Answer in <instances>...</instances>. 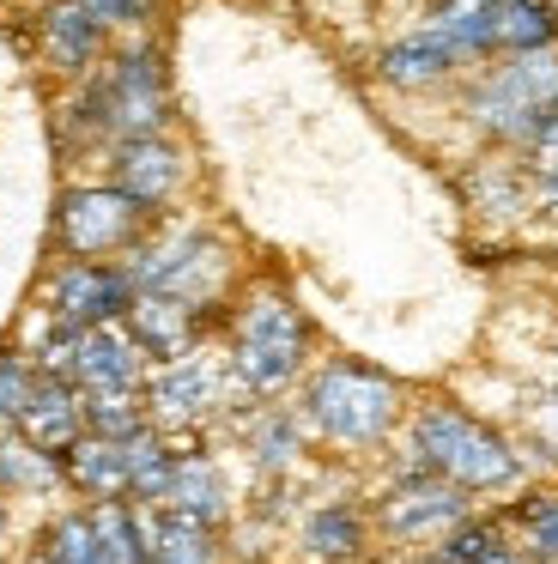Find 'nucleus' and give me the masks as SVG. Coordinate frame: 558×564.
<instances>
[{
    "label": "nucleus",
    "instance_id": "nucleus-13",
    "mask_svg": "<svg viewBox=\"0 0 558 564\" xmlns=\"http://www.w3.org/2000/svg\"><path fill=\"white\" fill-rule=\"evenodd\" d=\"M109 188H121L128 200H140L146 213L164 207V200L182 188V152L170 147L164 134H152V140H121L116 159H109Z\"/></svg>",
    "mask_w": 558,
    "mask_h": 564
},
{
    "label": "nucleus",
    "instance_id": "nucleus-26",
    "mask_svg": "<svg viewBox=\"0 0 558 564\" xmlns=\"http://www.w3.org/2000/svg\"><path fill=\"white\" fill-rule=\"evenodd\" d=\"M473 195H480V213L516 219V213L528 207V171H522V164H485V171L473 176Z\"/></svg>",
    "mask_w": 558,
    "mask_h": 564
},
{
    "label": "nucleus",
    "instance_id": "nucleus-10",
    "mask_svg": "<svg viewBox=\"0 0 558 564\" xmlns=\"http://www.w3.org/2000/svg\"><path fill=\"white\" fill-rule=\"evenodd\" d=\"M218 394H225V370L213 358L189 352L176 365H158V377L146 382V419H158V425H194V419H206L218 406Z\"/></svg>",
    "mask_w": 558,
    "mask_h": 564
},
{
    "label": "nucleus",
    "instance_id": "nucleus-16",
    "mask_svg": "<svg viewBox=\"0 0 558 564\" xmlns=\"http://www.w3.org/2000/svg\"><path fill=\"white\" fill-rule=\"evenodd\" d=\"M61 479L92 503H121L128 498V455H121L116 437H92V431H85V437L61 455Z\"/></svg>",
    "mask_w": 558,
    "mask_h": 564
},
{
    "label": "nucleus",
    "instance_id": "nucleus-29",
    "mask_svg": "<svg viewBox=\"0 0 558 564\" xmlns=\"http://www.w3.org/2000/svg\"><path fill=\"white\" fill-rule=\"evenodd\" d=\"M249 449L261 467H286L291 455H298V425H291V413H261L249 431Z\"/></svg>",
    "mask_w": 558,
    "mask_h": 564
},
{
    "label": "nucleus",
    "instance_id": "nucleus-36",
    "mask_svg": "<svg viewBox=\"0 0 558 564\" xmlns=\"http://www.w3.org/2000/svg\"><path fill=\"white\" fill-rule=\"evenodd\" d=\"M24 564H55V558H49V552H43V546H36V552H31V558H24Z\"/></svg>",
    "mask_w": 558,
    "mask_h": 564
},
{
    "label": "nucleus",
    "instance_id": "nucleus-32",
    "mask_svg": "<svg viewBox=\"0 0 558 564\" xmlns=\"http://www.w3.org/2000/svg\"><path fill=\"white\" fill-rule=\"evenodd\" d=\"M85 13L97 19V25H133V19H140V0H79Z\"/></svg>",
    "mask_w": 558,
    "mask_h": 564
},
{
    "label": "nucleus",
    "instance_id": "nucleus-5",
    "mask_svg": "<svg viewBox=\"0 0 558 564\" xmlns=\"http://www.w3.org/2000/svg\"><path fill=\"white\" fill-rule=\"evenodd\" d=\"M310 358V322L286 292H255L230 328V382L243 394H279Z\"/></svg>",
    "mask_w": 558,
    "mask_h": 564
},
{
    "label": "nucleus",
    "instance_id": "nucleus-12",
    "mask_svg": "<svg viewBox=\"0 0 558 564\" xmlns=\"http://www.w3.org/2000/svg\"><path fill=\"white\" fill-rule=\"evenodd\" d=\"M121 328L133 334V346H140L152 365H176V358H189L194 340H201V310L176 304V297H158V292H133Z\"/></svg>",
    "mask_w": 558,
    "mask_h": 564
},
{
    "label": "nucleus",
    "instance_id": "nucleus-2",
    "mask_svg": "<svg viewBox=\"0 0 558 564\" xmlns=\"http://www.w3.org/2000/svg\"><path fill=\"white\" fill-rule=\"evenodd\" d=\"M73 122H79V134L116 140V147H121V140L164 134V122H170V86H164V62H158V50H146V43H140V50L116 55V62H109L104 74L79 91Z\"/></svg>",
    "mask_w": 558,
    "mask_h": 564
},
{
    "label": "nucleus",
    "instance_id": "nucleus-11",
    "mask_svg": "<svg viewBox=\"0 0 558 564\" xmlns=\"http://www.w3.org/2000/svg\"><path fill=\"white\" fill-rule=\"evenodd\" d=\"M146 365H152V358L133 346V334L121 328V322L73 334V389H79V394H97V389H146Z\"/></svg>",
    "mask_w": 558,
    "mask_h": 564
},
{
    "label": "nucleus",
    "instance_id": "nucleus-6",
    "mask_svg": "<svg viewBox=\"0 0 558 564\" xmlns=\"http://www.w3.org/2000/svg\"><path fill=\"white\" fill-rule=\"evenodd\" d=\"M128 280L133 292H158V297H176L189 310H206L213 292L225 285V243L213 231H170V237H152L140 243L128 261Z\"/></svg>",
    "mask_w": 558,
    "mask_h": 564
},
{
    "label": "nucleus",
    "instance_id": "nucleus-30",
    "mask_svg": "<svg viewBox=\"0 0 558 564\" xmlns=\"http://www.w3.org/2000/svg\"><path fill=\"white\" fill-rule=\"evenodd\" d=\"M522 528H528V552L552 564L558 558V498H528L522 503Z\"/></svg>",
    "mask_w": 558,
    "mask_h": 564
},
{
    "label": "nucleus",
    "instance_id": "nucleus-19",
    "mask_svg": "<svg viewBox=\"0 0 558 564\" xmlns=\"http://www.w3.org/2000/svg\"><path fill=\"white\" fill-rule=\"evenodd\" d=\"M558 7L552 0H492V55H534L552 50Z\"/></svg>",
    "mask_w": 558,
    "mask_h": 564
},
{
    "label": "nucleus",
    "instance_id": "nucleus-33",
    "mask_svg": "<svg viewBox=\"0 0 558 564\" xmlns=\"http://www.w3.org/2000/svg\"><path fill=\"white\" fill-rule=\"evenodd\" d=\"M534 195H540V207H546V213H552V219H558V171L546 176V183H534Z\"/></svg>",
    "mask_w": 558,
    "mask_h": 564
},
{
    "label": "nucleus",
    "instance_id": "nucleus-17",
    "mask_svg": "<svg viewBox=\"0 0 558 564\" xmlns=\"http://www.w3.org/2000/svg\"><path fill=\"white\" fill-rule=\"evenodd\" d=\"M158 510H176V516H194V522L218 528L230 516V486L225 474L213 467V455H176V474H170V491Z\"/></svg>",
    "mask_w": 558,
    "mask_h": 564
},
{
    "label": "nucleus",
    "instance_id": "nucleus-34",
    "mask_svg": "<svg viewBox=\"0 0 558 564\" xmlns=\"http://www.w3.org/2000/svg\"><path fill=\"white\" fill-rule=\"evenodd\" d=\"M540 425H546V443H552V449H558V394H552V401H546Z\"/></svg>",
    "mask_w": 558,
    "mask_h": 564
},
{
    "label": "nucleus",
    "instance_id": "nucleus-14",
    "mask_svg": "<svg viewBox=\"0 0 558 564\" xmlns=\"http://www.w3.org/2000/svg\"><path fill=\"white\" fill-rule=\"evenodd\" d=\"M24 443H36L43 455H67L73 443L85 437V394L73 389V382H55V377H36V394H31V406H24V419L19 425Z\"/></svg>",
    "mask_w": 558,
    "mask_h": 564
},
{
    "label": "nucleus",
    "instance_id": "nucleus-35",
    "mask_svg": "<svg viewBox=\"0 0 558 564\" xmlns=\"http://www.w3.org/2000/svg\"><path fill=\"white\" fill-rule=\"evenodd\" d=\"M480 564H522V552H516V546H509V540H504V546H497V552H485Z\"/></svg>",
    "mask_w": 558,
    "mask_h": 564
},
{
    "label": "nucleus",
    "instance_id": "nucleus-21",
    "mask_svg": "<svg viewBox=\"0 0 558 564\" xmlns=\"http://www.w3.org/2000/svg\"><path fill=\"white\" fill-rule=\"evenodd\" d=\"M425 31H431L455 62L492 55V0H437Z\"/></svg>",
    "mask_w": 558,
    "mask_h": 564
},
{
    "label": "nucleus",
    "instance_id": "nucleus-24",
    "mask_svg": "<svg viewBox=\"0 0 558 564\" xmlns=\"http://www.w3.org/2000/svg\"><path fill=\"white\" fill-rule=\"evenodd\" d=\"M140 425H152L146 419V389H97L85 394V431L92 437H133Z\"/></svg>",
    "mask_w": 558,
    "mask_h": 564
},
{
    "label": "nucleus",
    "instance_id": "nucleus-25",
    "mask_svg": "<svg viewBox=\"0 0 558 564\" xmlns=\"http://www.w3.org/2000/svg\"><path fill=\"white\" fill-rule=\"evenodd\" d=\"M43 552L55 564H109L104 540H97V528H92V510L55 516V522H49V534H43Z\"/></svg>",
    "mask_w": 558,
    "mask_h": 564
},
{
    "label": "nucleus",
    "instance_id": "nucleus-3",
    "mask_svg": "<svg viewBox=\"0 0 558 564\" xmlns=\"http://www.w3.org/2000/svg\"><path fill=\"white\" fill-rule=\"evenodd\" d=\"M303 419L322 431L340 449H371L395 431L400 419V382L383 377L371 365H352V358H334L310 377L303 389Z\"/></svg>",
    "mask_w": 558,
    "mask_h": 564
},
{
    "label": "nucleus",
    "instance_id": "nucleus-20",
    "mask_svg": "<svg viewBox=\"0 0 558 564\" xmlns=\"http://www.w3.org/2000/svg\"><path fill=\"white\" fill-rule=\"evenodd\" d=\"M449 67H455V55H449L431 31H412V37L388 43L383 62H376V74H383L388 86H400V91H431V86L449 79Z\"/></svg>",
    "mask_w": 558,
    "mask_h": 564
},
{
    "label": "nucleus",
    "instance_id": "nucleus-15",
    "mask_svg": "<svg viewBox=\"0 0 558 564\" xmlns=\"http://www.w3.org/2000/svg\"><path fill=\"white\" fill-rule=\"evenodd\" d=\"M97 50H104V25L85 13L79 0H49V13H43V55H49V67L67 74V79H79V74H92Z\"/></svg>",
    "mask_w": 558,
    "mask_h": 564
},
{
    "label": "nucleus",
    "instance_id": "nucleus-1",
    "mask_svg": "<svg viewBox=\"0 0 558 564\" xmlns=\"http://www.w3.org/2000/svg\"><path fill=\"white\" fill-rule=\"evenodd\" d=\"M412 462L461 491H504L522 479V455L492 425H480L449 401H431L412 413Z\"/></svg>",
    "mask_w": 558,
    "mask_h": 564
},
{
    "label": "nucleus",
    "instance_id": "nucleus-8",
    "mask_svg": "<svg viewBox=\"0 0 558 564\" xmlns=\"http://www.w3.org/2000/svg\"><path fill=\"white\" fill-rule=\"evenodd\" d=\"M133 304V280L128 268H109V261H67L49 280V322L55 328H109L121 322Z\"/></svg>",
    "mask_w": 558,
    "mask_h": 564
},
{
    "label": "nucleus",
    "instance_id": "nucleus-9",
    "mask_svg": "<svg viewBox=\"0 0 558 564\" xmlns=\"http://www.w3.org/2000/svg\"><path fill=\"white\" fill-rule=\"evenodd\" d=\"M376 522L395 540H437L468 522V491L437 474H400L383 491V503H376Z\"/></svg>",
    "mask_w": 558,
    "mask_h": 564
},
{
    "label": "nucleus",
    "instance_id": "nucleus-28",
    "mask_svg": "<svg viewBox=\"0 0 558 564\" xmlns=\"http://www.w3.org/2000/svg\"><path fill=\"white\" fill-rule=\"evenodd\" d=\"M504 546V528L497 522H461V528H449L443 534V546H437V564H480L485 552H497Z\"/></svg>",
    "mask_w": 558,
    "mask_h": 564
},
{
    "label": "nucleus",
    "instance_id": "nucleus-22",
    "mask_svg": "<svg viewBox=\"0 0 558 564\" xmlns=\"http://www.w3.org/2000/svg\"><path fill=\"white\" fill-rule=\"evenodd\" d=\"M303 552L322 564H352L364 558V516L352 503H322V510L303 522Z\"/></svg>",
    "mask_w": 558,
    "mask_h": 564
},
{
    "label": "nucleus",
    "instance_id": "nucleus-31",
    "mask_svg": "<svg viewBox=\"0 0 558 564\" xmlns=\"http://www.w3.org/2000/svg\"><path fill=\"white\" fill-rule=\"evenodd\" d=\"M522 159H528V164H522V171H528L534 183H546V176L558 171V116H552V122H546L540 134L528 140V147H522Z\"/></svg>",
    "mask_w": 558,
    "mask_h": 564
},
{
    "label": "nucleus",
    "instance_id": "nucleus-4",
    "mask_svg": "<svg viewBox=\"0 0 558 564\" xmlns=\"http://www.w3.org/2000/svg\"><path fill=\"white\" fill-rule=\"evenodd\" d=\"M468 116L480 134H492V140L522 152L558 116V50L497 55V67L473 86Z\"/></svg>",
    "mask_w": 558,
    "mask_h": 564
},
{
    "label": "nucleus",
    "instance_id": "nucleus-18",
    "mask_svg": "<svg viewBox=\"0 0 558 564\" xmlns=\"http://www.w3.org/2000/svg\"><path fill=\"white\" fill-rule=\"evenodd\" d=\"M146 558L152 564H218V528L176 510H146Z\"/></svg>",
    "mask_w": 558,
    "mask_h": 564
},
{
    "label": "nucleus",
    "instance_id": "nucleus-23",
    "mask_svg": "<svg viewBox=\"0 0 558 564\" xmlns=\"http://www.w3.org/2000/svg\"><path fill=\"white\" fill-rule=\"evenodd\" d=\"M61 479V462L43 455L36 443H24L19 431L0 437V498H19V491H49Z\"/></svg>",
    "mask_w": 558,
    "mask_h": 564
},
{
    "label": "nucleus",
    "instance_id": "nucleus-7",
    "mask_svg": "<svg viewBox=\"0 0 558 564\" xmlns=\"http://www.w3.org/2000/svg\"><path fill=\"white\" fill-rule=\"evenodd\" d=\"M152 213L140 200H128L121 188H67L55 207V243L73 261H104L116 249H140V231Z\"/></svg>",
    "mask_w": 558,
    "mask_h": 564
},
{
    "label": "nucleus",
    "instance_id": "nucleus-27",
    "mask_svg": "<svg viewBox=\"0 0 558 564\" xmlns=\"http://www.w3.org/2000/svg\"><path fill=\"white\" fill-rule=\"evenodd\" d=\"M36 394V365L31 352H0V425H19Z\"/></svg>",
    "mask_w": 558,
    "mask_h": 564
}]
</instances>
